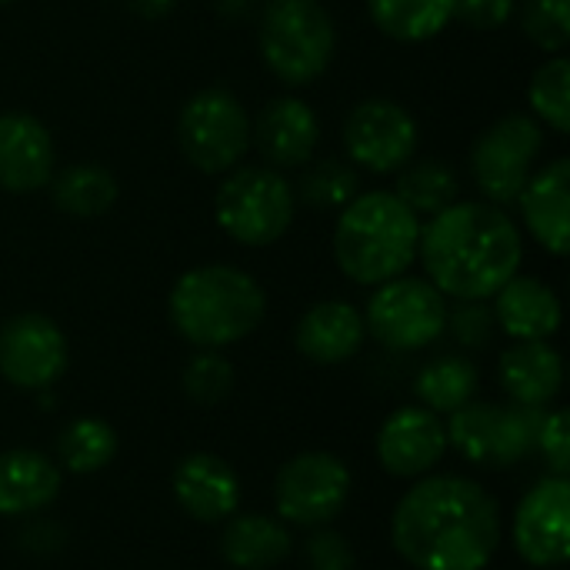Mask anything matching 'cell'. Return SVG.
<instances>
[{"label":"cell","mask_w":570,"mask_h":570,"mask_svg":"<svg viewBox=\"0 0 570 570\" xmlns=\"http://www.w3.org/2000/svg\"><path fill=\"white\" fill-rule=\"evenodd\" d=\"M167 314L190 347L224 351L264 324L267 294L234 264H204L177 277L167 297Z\"/></svg>","instance_id":"cell-3"},{"label":"cell","mask_w":570,"mask_h":570,"mask_svg":"<svg viewBox=\"0 0 570 570\" xmlns=\"http://www.w3.org/2000/svg\"><path fill=\"white\" fill-rule=\"evenodd\" d=\"M294 551V538L281 518L234 514L220 534V554L237 570H274Z\"/></svg>","instance_id":"cell-24"},{"label":"cell","mask_w":570,"mask_h":570,"mask_svg":"<svg viewBox=\"0 0 570 570\" xmlns=\"http://www.w3.org/2000/svg\"><path fill=\"white\" fill-rule=\"evenodd\" d=\"M367 341L364 314L351 301H321L304 311L294 331V347L321 367L347 364Z\"/></svg>","instance_id":"cell-20"},{"label":"cell","mask_w":570,"mask_h":570,"mask_svg":"<svg viewBox=\"0 0 570 570\" xmlns=\"http://www.w3.org/2000/svg\"><path fill=\"white\" fill-rule=\"evenodd\" d=\"M531 117L554 130L558 137L570 134V60L564 53H551L528 83Z\"/></svg>","instance_id":"cell-31"},{"label":"cell","mask_w":570,"mask_h":570,"mask_svg":"<svg viewBox=\"0 0 570 570\" xmlns=\"http://www.w3.org/2000/svg\"><path fill=\"white\" fill-rule=\"evenodd\" d=\"M544 150V127L531 114H504L484 127L471 147V177L488 204L508 207L521 197L538 170Z\"/></svg>","instance_id":"cell-10"},{"label":"cell","mask_w":570,"mask_h":570,"mask_svg":"<svg viewBox=\"0 0 570 570\" xmlns=\"http://www.w3.org/2000/svg\"><path fill=\"white\" fill-rule=\"evenodd\" d=\"M444 331H451V337L464 351H484L498 331L494 311L488 307V301H458V307H448V327Z\"/></svg>","instance_id":"cell-34"},{"label":"cell","mask_w":570,"mask_h":570,"mask_svg":"<svg viewBox=\"0 0 570 570\" xmlns=\"http://www.w3.org/2000/svg\"><path fill=\"white\" fill-rule=\"evenodd\" d=\"M544 414L548 407L468 401L444 421L448 451H458L474 468H514L518 461H528L534 454Z\"/></svg>","instance_id":"cell-7"},{"label":"cell","mask_w":570,"mask_h":570,"mask_svg":"<svg viewBox=\"0 0 570 570\" xmlns=\"http://www.w3.org/2000/svg\"><path fill=\"white\" fill-rule=\"evenodd\" d=\"M47 190H50L53 207L73 220L104 217L120 197L117 177L104 164H90V160L67 164L63 170H53Z\"/></svg>","instance_id":"cell-25"},{"label":"cell","mask_w":570,"mask_h":570,"mask_svg":"<svg viewBox=\"0 0 570 570\" xmlns=\"http://www.w3.org/2000/svg\"><path fill=\"white\" fill-rule=\"evenodd\" d=\"M361 194V170L347 157H311L301 167V180L294 184L297 204L311 210H344Z\"/></svg>","instance_id":"cell-28"},{"label":"cell","mask_w":570,"mask_h":570,"mask_svg":"<svg viewBox=\"0 0 570 570\" xmlns=\"http://www.w3.org/2000/svg\"><path fill=\"white\" fill-rule=\"evenodd\" d=\"M494 324L511 341H551L561 331V297L541 277L514 274L494 294Z\"/></svg>","instance_id":"cell-21"},{"label":"cell","mask_w":570,"mask_h":570,"mask_svg":"<svg viewBox=\"0 0 570 570\" xmlns=\"http://www.w3.org/2000/svg\"><path fill=\"white\" fill-rule=\"evenodd\" d=\"M374 27L397 43H424L448 30L454 0H367Z\"/></svg>","instance_id":"cell-26"},{"label":"cell","mask_w":570,"mask_h":570,"mask_svg":"<svg viewBox=\"0 0 570 570\" xmlns=\"http://www.w3.org/2000/svg\"><path fill=\"white\" fill-rule=\"evenodd\" d=\"M374 454L391 478L417 481L424 474H434V468L448 454V431H444L441 414L421 404L397 407L381 424Z\"/></svg>","instance_id":"cell-15"},{"label":"cell","mask_w":570,"mask_h":570,"mask_svg":"<svg viewBox=\"0 0 570 570\" xmlns=\"http://www.w3.org/2000/svg\"><path fill=\"white\" fill-rule=\"evenodd\" d=\"M294 214V184L267 164L227 170L214 194V220L240 247L277 244L291 230Z\"/></svg>","instance_id":"cell-6"},{"label":"cell","mask_w":570,"mask_h":570,"mask_svg":"<svg viewBox=\"0 0 570 570\" xmlns=\"http://www.w3.org/2000/svg\"><path fill=\"white\" fill-rule=\"evenodd\" d=\"M117 431L104 417H77L57 438V464L70 474H97L117 458Z\"/></svg>","instance_id":"cell-30"},{"label":"cell","mask_w":570,"mask_h":570,"mask_svg":"<svg viewBox=\"0 0 570 570\" xmlns=\"http://www.w3.org/2000/svg\"><path fill=\"white\" fill-rule=\"evenodd\" d=\"M344 150L357 170L397 174L417 157L421 130L414 114L391 97H367L344 120Z\"/></svg>","instance_id":"cell-12"},{"label":"cell","mask_w":570,"mask_h":570,"mask_svg":"<svg viewBox=\"0 0 570 570\" xmlns=\"http://www.w3.org/2000/svg\"><path fill=\"white\" fill-rule=\"evenodd\" d=\"M177 144L194 170L220 177L240 167L250 150V114L234 90L204 87L180 107Z\"/></svg>","instance_id":"cell-8"},{"label":"cell","mask_w":570,"mask_h":570,"mask_svg":"<svg viewBox=\"0 0 570 570\" xmlns=\"http://www.w3.org/2000/svg\"><path fill=\"white\" fill-rule=\"evenodd\" d=\"M478 387H481V374H478L474 361H468L461 354H441V357L428 361L414 377V394H417L421 407H428L434 414H454L458 407L474 401Z\"/></svg>","instance_id":"cell-27"},{"label":"cell","mask_w":570,"mask_h":570,"mask_svg":"<svg viewBox=\"0 0 570 570\" xmlns=\"http://www.w3.org/2000/svg\"><path fill=\"white\" fill-rule=\"evenodd\" d=\"M417 257L444 297L491 301L521 271L524 237L504 207L454 200L421 224Z\"/></svg>","instance_id":"cell-2"},{"label":"cell","mask_w":570,"mask_h":570,"mask_svg":"<svg viewBox=\"0 0 570 570\" xmlns=\"http://www.w3.org/2000/svg\"><path fill=\"white\" fill-rule=\"evenodd\" d=\"M264 67L284 87L321 80L337 53V23L321 0H267L257 23Z\"/></svg>","instance_id":"cell-5"},{"label":"cell","mask_w":570,"mask_h":570,"mask_svg":"<svg viewBox=\"0 0 570 570\" xmlns=\"http://www.w3.org/2000/svg\"><path fill=\"white\" fill-rule=\"evenodd\" d=\"M421 217L394 190H361L334 224V261L361 287H377L407 274L417 261Z\"/></svg>","instance_id":"cell-4"},{"label":"cell","mask_w":570,"mask_h":570,"mask_svg":"<svg viewBox=\"0 0 570 570\" xmlns=\"http://www.w3.org/2000/svg\"><path fill=\"white\" fill-rule=\"evenodd\" d=\"M511 538L518 554L538 570H558L570 561V481L548 474L518 504Z\"/></svg>","instance_id":"cell-14"},{"label":"cell","mask_w":570,"mask_h":570,"mask_svg":"<svg viewBox=\"0 0 570 570\" xmlns=\"http://www.w3.org/2000/svg\"><path fill=\"white\" fill-rule=\"evenodd\" d=\"M57 170V147L43 120L27 110L0 114V190L37 194Z\"/></svg>","instance_id":"cell-17"},{"label":"cell","mask_w":570,"mask_h":570,"mask_svg":"<svg viewBox=\"0 0 570 570\" xmlns=\"http://www.w3.org/2000/svg\"><path fill=\"white\" fill-rule=\"evenodd\" d=\"M3 3H10V0H0V7H3Z\"/></svg>","instance_id":"cell-39"},{"label":"cell","mask_w":570,"mask_h":570,"mask_svg":"<svg viewBox=\"0 0 570 570\" xmlns=\"http://www.w3.org/2000/svg\"><path fill=\"white\" fill-rule=\"evenodd\" d=\"M391 541L414 570H484L501 548V508L464 474H424L397 501Z\"/></svg>","instance_id":"cell-1"},{"label":"cell","mask_w":570,"mask_h":570,"mask_svg":"<svg viewBox=\"0 0 570 570\" xmlns=\"http://www.w3.org/2000/svg\"><path fill=\"white\" fill-rule=\"evenodd\" d=\"M70 361L67 334L47 314L23 311L0 324V377L17 391H50Z\"/></svg>","instance_id":"cell-13"},{"label":"cell","mask_w":570,"mask_h":570,"mask_svg":"<svg viewBox=\"0 0 570 570\" xmlns=\"http://www.w3.org/2000/svg\"><path fill=\"white\" fill-rule=\"evenodd\" d=\"M521 30L544 53H564L570 43V0H521Z\"/></svg>","instance_id":"cell-33"},{"label":"cell","mask_w":570,"mask_h":570,"mask_svg":"<svg viewBox=\"0 0 570 570\" xmlns=\"http://www.w3.org/2000/svg\"><path fill=\"white\" fill-rule=\"evenodd\" d=\"M351 498V468L327 451H304L291 458L274 478V508L284 524L324 528Z\"/></svg>","instance_id":"cell-11"},{"label":"cell","mask_w":570,"mask_h":570,"mask_svg":"<svg viewBox=\"0 0 570 570\" xmlns=\"http://www.w3.org/2000/svg\"><path fill=\"white\" fill-rule=\"evenodd\" d=\"M304 558L311 570H354L357 564L351 541L341 531H331L327 524L314 528L311 541L304 544Z\"/></svg>","instance_id":"cell-36"},{"label":"cell","mask_w":570,"mask_h":570,"mask_svg":"<svg viewBox=\"0 0 570 570\" xmlns=\"http://www.w3.org/2000/svg\"><path fill=\"white\" fill-rule=\"evenodd\" d=\"M498 377L511 404L551 407L564 387V357L551 341H514L498 361Z\"/></svg>","instance_id":"cell-22"},{"label":"cell","mask_w":570,"mask_h":570,"mask_svg":"<svg viewBox=\"0 0 570 570\" xmlns=\"http://www.w3.org/2000/svg\"><path fill=\"white\" fill-rule=\"evenodd\" d=\"M170 491L180 511L200 524H224L227 518L237 514L240 508V478L237 471L217 458V454H187L174 474H170Z\"/></svg>","instance_id":"cell-18"},{"label":"cell","mask_w":570,"mask_h":570,"mask_svg":"<svg viewBox=\"0 0 570 570\" xmlns=\"http://www.w3.org/2000/svg\"><path fill=\"white\" fill-rule=\"evenodd\" d=\"M534 454L544 458V464L551 468V474L568 478L570 471V431H568V411L564 407H548L541 431H538V448Z\"/></svg>","instance_id":"cell-35"},{"label":"cell","mask_w":570,"mask_h":570,"mask_svg":"<svg viewBox=\"0 0 570 570\" xmlns=\"http://www.w3.org/2000/svg\"><path fill=\"white\" fill-rule=\"evenodd\" d=\"M364 327L387 351H424L448 334V297L428 277L401 274L374 287L364 311Z\"/></svg>","instance_id":"cell-9"},{"label":"cell","mask_w":570,"mask_h":570,"mask_svg":"<svg viewBox=\"0 0 570 570\" xmlns=\"http://www.w3.org/2000/svg\"><path fill=\"white\" fill-rule=\"evenodd\" d=\"M63 471L53 458L13 448L0 454V518H27L57 501Z\"/></svg>","instance_id":"cell-23"},{"label":"cell","mask_w":570,"mask_h":570,"mask_svg":"<svg viewBox=\"0 0 570 570\" xmlns=\"http://www.w3.org/2000/svg\"><path fill=\"white\" fill-rule=\"evenodd\" d=\"M137 17H144V20H160V17H167L174 7H177V0H124Z\"/></svg>","instance_id":"cell-38"},{"label":"cell","mask_w":570,"mask_h":570,"mask_svg":"<svg viewBox=\"0 0 570 570\" xmlns=\"http://www.w3.org/2000/svg\"><path fill=\"white\" fill-rule=\"evenodd\" d=\"M250 144L274 170H301L321 144V120L301 97H274L250 124Z\"/></svg>","instance_id":"cell-16"},{"label":"cell","mask_w":570,"mask_h":570,"mask_svg":"<svg viewBox=\"0 0 570 570\" xmlns=\"http://www.w3.org/2000/svg\"><path fill=\"white\" fill-rule=\"evenodd\" d=\"M521 207V220L528 234L554 257L568 254L570 237V160L554 157L544 167L531 174L521 197L514 200Z\"/></svg>","instance_id":"cell-19"},{"label":"cell","mask_w":570,"mask_h":570,"mask_svg":"<svg viewBox=\"0 0 570 570\" xmlns=\"http://www.w3.org/2000/svg\"><path fill=\"white\" fill-rule=\"evenodd\" d=\"M184 394L200 407H217L234 391V367L220 351H197L180 374Z\"/></svg>","instance_id":"cell-32"},{"label":"cell","mask_w":570,"mask_h":570,"mask_svg":"<svg viewBox=\"0 0 570 570\" xmlns=\"http://www.w3.org/2000/svg\"><path fill=\"white\" fill-rule=\"evenodd\" d=\"M521 0H454V20L471 30H501L518 17Z\"/></svg>","instance_id":"cell-37"},{"label":"cell","mask_w":570,"mask_h":570,"mask_svg":"<svg viewBox=\"0 0 570 570\" xmlns=\"http://www.w3.org/2000/svg\"><path fill=\"white\" fill-rule=\"evenodd\" d=\"M394 194L417 217H434V214L448 210L454 200H461L458 197L461 194V180H458V174H454V167L448 160L424 157V160H411L407 167L397 170Z\"/></svg>","instance_id":"cell-29"}]
</instances>
